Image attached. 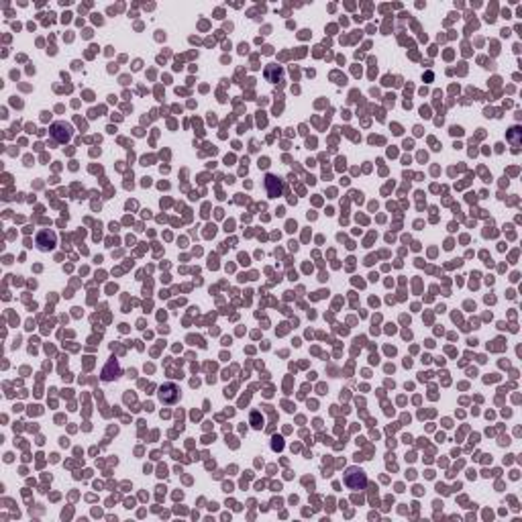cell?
I'll use <instances>...</instances> for the list:
<instances>
[{
	"instance_id": "6da1fadb",
	"label": "cell",
	"mask_w": 522,
	"mask_h": 522,
	"mask_svg": "<svg viewBox=\"0 0 522 522\" xmlns=\"http://www.w3.org/2000/svg\"><path fill=\"white\" fill-rule=\"evenodd\" d=\"M345 486L353 492L363 490L365 486H368V476H365V472L359 467H349L345 472Z\"/></svg>"
},
{
	"instance_id": "7a4b0ae2",
	"label": "cell",
	"mask_w": 522,
	"mask_h": 522,
	"mask_svg": "<svg viewBox=\"0 0 522 522\" xmlns=\"http://www.w3.org/2000/svg\"><path fill=\"white\" fill-rule=\"evenodd\" d=\"M158 396H160V400H162L164 404H176V402L180 400V388H178L176 384H164V386L160 388Z\"/></svg>"
},
{
	"instance_id": "3957f363",
	"label": "cell",
	"mask_w": 522,
	"mask_h": 522,
	"mask_svg": "<svg viewBox=\"0 0 522 522\" xmlns=\"http://www.w3.org/2000/svg\"><path fill=\"white\" fill-rule=\"evenodd\" d=\"M51 137H54L56 141H60V143H66V141H70L72 131H70V127L66 123H56L54 127H51Z\"/></svg>"
},
{
	"instance_id": "277c9868",
	"label": "cell",
	"mask_w": 522,
	"mask_h": 522,
	"mask_svg": "<svg viewBox=\"0 0 522 522\" xmlns=\"http://www.w3.org/2000/svg\"><path fill=\"white\" fill-rule=\"evenodd\" d=\"M54 245H56V233H51V231H41V233H39V237H37V247H39L41 251L54 249Z\"/></svg>"
},
{
	"instance_id": "5b68a950",
	"label": "cell",
	"mask_w": 522,
	"mask_h": 522,
	"mask_svg": "<svg viewBox=\"0 0 522 522\" xmlns=\"http://www.w3.org/2000/svg\"><path fill=\"white\" fill-rule=\"evenodd\" d=\"M266 186H268V194H270L272 198L280 196V192H282V182H280L276 176H268V178H266Z\"/></svg>"
},
{
	"instance_id": "8992f818",
	"label": "cell",
	"mask_w": 522,
	"mask_h": 522,
	"mask_svg": "<svg viewBox=\"0 0 522 522\" xmlns=\"http://www.w3.org/2000/svg\"><path fill=\"white\" fill-rule=\"evenodd\" d=\"M251 425H253V429H261V427H264V419H261V414H259L257 410L251 414Z\"/></svg>"
}]
</instances>
